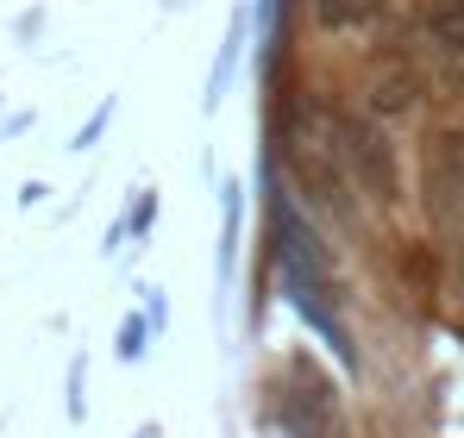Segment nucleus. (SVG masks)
Segmentation results:
<instances>
[{"mask_svg": "<svg viewBox=\"0 0 464 438\" xmlns=\"http://www.w3.org/2000/svg\"><path fill=\"white\" fill-rule=\"evenodd\" d=\"M220 276H238V238H245V182H227L220 188Z\"/></svg>", "mask_w": 464, "mask_h": 438, "instance_id": "6", "label": "nucleus"}, {"mask_svg": "<svg viewBox=\"0 0 464 438\" xmlns=\"http://www.w3.org/2000/svg\"><path fill=\"white\" fill-rule=\"evenodd\" d=\"M44 195H51V188H44V182H25V188H19V207H38V201H44Z\"/></svg>", "mask_w": 464, "mask_h": 438, "instance_id": "14", "label": "nucleus"}, {"mask_svg": "<svg viewBox=\"0 0 464 438\" xmlns=\"http://www.w3.org/2000/svg\"><path fill=\"white\" fill-rule=\"evenodd\" d=\"M132 438H157V426H139V433H132Z\"/></svg>", "mask_w": 464, "mask_h": 438, "instance_id": "15", "label": "nucleus"}, {"mask_svg": "<svg viewBox=\"0 0 464 438\" xmlns=\"http://www.w3.org/2000/svg\"><path fill=\"white\" fill-rule=\"evenodd\" d=\"M82 388H88V357H70V376H63V414H70V426H82V420H88V395H82Z\"/></svg>", "mask_w": 464, "mask_h": 438, "instance_id": "10", "label": "nucleus"}, {"mask_svg": "<svg viewBox=\"0 0 464 438\" xmlns=\"http://www.w3.org/2000/svg\"><path fill=\"white\" fill-rule=\"evenodd\" d=\"M427 214L440 232L464 238V126H440L427 138Z\"/></svg>", "mask_w": 464, "mask_h": 438, "instance_id": "3", "label": "nucleus"}, {"mask_svg": "<svg viewBox=\"0 0 464 438\" xmlns=\"http://www.w3.org/2000/svg\"><path fill=\"white\" fill-rule=\"evenodd\" d=\"M264 238H270V263H276V276H283L289 307L339 351V364L358 369V345H352V332H345V319H339V300H345V294H339V276H333V251L320 244L314 219L302 214V201H295L283 182H270Z\"/></svg>", "mask_w": 464, "mask_h": 438, "instance_id": "1", "label": "nucleus"}, {"mask_svg": "<svg viewBox=\"0 0 464 438\" xmlns=\"http://www.w3.org/2000/svg\"><path fill=\"white\" fill-rule=\"evenodd\" d=\"M420 100H427V81L414 70H389L371 81V94H364V113L383 126V119H408V113H420Z\"/></svg>", "mask_w": 464, "mask_h": 438, "instance_id": "4", "label": "nucleus"}, {"mask_svg": "<svg viewBox=\"0 0 464 438\" xmlns=\"http://www.w3.org/2000/svg\"><path fill=\"white\" fill-rule=\"evenodd\" d=\"M389 0H314V25L320 32H358L383 13Z\"/></svg>", "mask_w": 464, "mask_h": 438, "instance_id": "8", "label": "nucleus"}, {"mask_svg": "<svg viewBox=\"0 0 464 438\" xmlns=\"http://www.w3.org/2000/svg\"><path fill=\"white\" fill-rule=\"evenodd\" d=\"M326 157L339 163L345 182H358V195H371L383 207L401 201V157L371 113H326Z\"/></svg>", "mask_w": 464, "mask_h": 438, "instance_id": "2", "label": "nucleus"}, {"mask_svg": "<svg viewBox=\"0 0 464 438\" xmlns=\"http://www.w3.org/2000/svg\"><path fill=\"white\" fill-rule=\"evenodd\" d=\"M139 294H145V319H151V332L163 338V332H169V300H163V289H139Z\"/></svg>", "mask_w": 464, "mask_h": 438, "instance_id": "13", "label": "nucleus"}, {"mask_svg": "<svg viewBox=\"0 0 464 438\" xmlns=\"http://www.w3.org/2000/svg\"><path fill=\"white\" fill-rule=\"evenodd\" d=\"M113 113H120V100L107 94V100H101V107H94L88 119H82V132H76V138H70V150H94V138H101V132L113 126Z\"/></svg>", "mask_w": 464, "mask_h": 438, "instance_id": "11", "label": "nucleus"}, {"mask_svg": "<svg viewBox=\"0 0 464 438\" xmlns=\"http://www.w3.org/2000/svg\"><path fill=\"white\" fill-rule=\"evenodd\" d=\"M120 225H126V238H151V225H157V188H139L132 214L120 219Z\"/></svg>", "mask_w": 464, "mask_h": 438, "instance_id": "12", "label": "nucleus"}, {"mask_svg": "<svg viewBox=\"0 0 464 438\" xmlns=\"http://www.w3.org/2000/svg\"><path fill=\"white\" fill-rule=\"evenodd\" d=\"M420 38L452 63V75H464V0H427L420 6Z\"/></svg>", "mask_w": 464, "mask_h": 438, "instance_id": "5", "label": "nucleus"}, {"mask_svg": "<svg viewBox=\"0 0 464 438\" xmlns=\"http://www.w3.org/2000/svg\"><path fill=\"white\" fill-rule=\"evenodd\" d=\"M151 319H145V307H139V313H126V319H120V332H113V357H120V364H145V351H151Z\"/></svg>", "mask_w": 464, "mask_h": 438, "instance_id": "9", "label": "nucleus"}, {"mask_svg": "<svg viewBox=\"0 0 464 438\" xmlns=\"http://www.w3.org/2000/svg\"><path fill=\"white\" fill-rule=\"evenodd\" d=\"M245 25H251V13H232V32H227V44H220V57H214V75H208V94H201V107H208V113H214V107L227 100L232 75H238V44H245Z\"/></svg>", "mask_w": 464, "mask_h": 438, "instance_id": "7", "label": "nucleus"}]
</instances>
